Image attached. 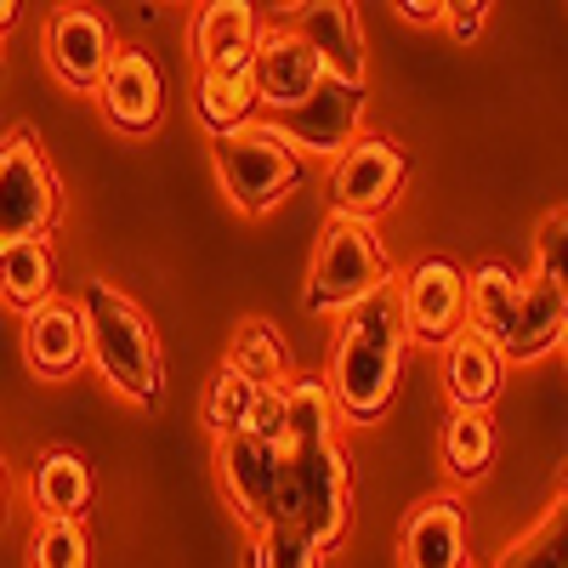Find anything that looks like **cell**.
Listing matches in <instances>:
<instances>
[{
	"mask_svg": "<svg viewBox=\"0 0 568 568\" xmlns=\"http://www.w3.org/2000/svg\"><path fill=\"white\" fill-rule=\"evenodd\" d=\"M562 358H568V329H562Z\"/></svg>",
	"mask_w": 568,
	"mask_h": 568,
	"instance_id": "obj_37",
	"label": "cell"
},
{
	"mask_svg": "<svg viewBox=\"0 0 568 568\" xmlns=\"http://www.w3.org/2000/svg\"><path fill=\"white\" fill-rule=\"evenodd\" d=\"M29 568H91V535H85V524L40 517V529L29 535Z\"/></svg>",
	"mask_w": 568,
	"mask_h": 568,
	"instance_id": "obj_29",
	"label": "cell"
},
{
	"mask_svg": "<svg viewBox=\"0 0 568 568\" xmlns=\"http://www.w3.org/2000/svg\"><path fill=\"white\" fill-rule=\"evenodd\" d=\"M0 524H7V460H0Z\"/></svg>",
	"mask_w": 568,
	"mask_h": 568,
	"instance_id": "obj_36",
	"label": "cell"
},
{
	"mask_svg": "<svg viewBox=\"0 0 568 568\" xmlns=\"http://www.w3.org/2000/svg\"><path fill=\"white\" fill-rule=\"evenodd\" d=\"M0 74H7V58H0Z\"/></svg>",
	"mask_w": 568,
	"mask_h": 568,
	"instance_id": "obj_38",
	"label": "cell"
},
{
	"mask_svg": "<svg viewBox=\"0 0 568 568\" xmlns=\"http://www.w3.org/2000/svg\"><path fill=\"white\" fill-rule=\"evenodd\" d=\"M114 52L120 45H114L103 12H91V7H58L52 23H45V63H52V74L69 91H98Z\"/></svg>",
	"mask_w": 568,
	"mask_h": 568,
	"instance_id": "obj_13",
	"label": "cell"
},
{
	"mask_svg": "<svg viewBox=\"0 0 568 568\" xmlns=\"http://www.w3.org/2000/svg\"><path fill=\"white\" fill-rule=\"evenodd\" d=\"M29 489H34L40 517H63V524H85V506H91V495H98L91 466H85L80 449H45L34 460Z\"/></svg>",
	"mask_w": 568,
	"mask_h": 568,
	"instance_id": "obj_20",
	"label": "cell"
},
{
	"mask_svg": "<svg viewBox=\"0 0 568 568\" xmlns=\"http://www.w3.org/2000/svg\"><path fill=\"white\" fill-rule=\"evenodd\" d=\"M444 460L460 484L484 478L489 460H495V415L489 409H455L449 426H444Z\"/></svg>",
	"mask_w": 568,
	"mask_h": 568,
	"instance_id": "obj_27",
	"label": "cell"
},
{
	"mask_svg": "<svg viewBox=\"0 0 568 568\" xmlns=\"http://www.w3.org/2000/svg\"><path fill=\"white\" fill-rule=\"evenodd\" d=\"M211 149H216V176L227 187L233 211H245V216L284 205L307 176V160L273 131V120H251L245 131L216 136Z\"/></svg>",
	"mask_w": 568,
	"mask_h": 568,
	"instance_id": "obj_4",
	"label": "cell"
},
{
	"mask_svg": "<svg viewBox=\"0 0 568 568\" xmlns=\"http://www.w3.org/2000/svg\"><path fill=\"white\" fill-rule=\"evenodd\" d=\"M245 568H251V562H245Z\"/></svg>",
	"mask_w": 568,
	"mask_h": 568,
	"instance_id": "obj_40",
	"label": "cell"
},
{
	"mask_svg": "<svg viewBox=\"0 0 568 568\" xmlns=\"http://www.w3.org/2000/svg\"><path fill=\"white\" fill-rule=\"evenodd\" d=\"M409 23H438L444 18V7H438V0H404V7H398Z\"/></svg>",
	"mask_w": 568,
	"mask_h": 568,
	"instance_id": "obj_34",
	"label": "cell"
},
{
	"mask_svg": "<svg viewBox=\"0 0 568 568\" xmlns=\"http://www.w3.org/2000/svg\"><path fill=\"white\" fill-rule=\"evenodd\" d=\"M216 478H222L227 506L240 511V524H245L251 535H262V529H273V524H278V478H284V449L256 444V438H245V433L216 438Z\"/></svg>",
	"mask_w": 568,
	"mask_h": 568,
	"instance_id": "obj_8",
	"label": "cell"
},
{
	"mask_svg": "<svg viewBox=\"0 0 568 568\" xmlns=\"http://www.w3.org/2000/svg\"><path fill=\"white\" fill-rule=\"evenodd\" d=\"M240 433L256 438V444L284 449V387H256V398H251V409H245V426H240Z\"/></svg>",
	"mask_w": 568,
	"mask_h": 568,
	"instance_id": "obj_32",
	"label": "cell"
},
{
	"mask_svg": "<svg viewBox=\"0 0 568 568\" xmlns=\"http://www.w3.org/2000/svg\"><path fill=\"white\" fill-rule=\"evenodd\" d=\"M535 273L568 296V211H551L535 233Z\"/></svg>",
	"mask_w": 568,
	"mask_h": 568,
	"instance_id": "obj_31",
	"label": "cell"
},
{
	"mask_svg": "<svg viewBox=\"0 0 568 568\" xmlns=\"http://www.w3.org/2000/svg\"><path fill=\"white\" fill-rule=\"evenodd\" d=\"M375 291H387V245L375 222H347L329 216V227L318 233V256L307 273V313H347L358 302H369Z\"/></svg>",
	"mask_w": 568,
	"mask_h": 568,
	"instance_id": "obj_5",
	"label": "cell"
},
{
	"mask_svg": "<svg viewBox=\"0 0 568 568\" xmlns=\"http://www.w3.org/2000/svg\"><path fill=\"white\" fill-rule=\"evenodd\" d=\"M347 517H353V466H347L342 444L284 449L278 524L302 529L318 551H329L347 535Z\"/></svg>",
	"mask_w": 568,
	"mask_h": 568,
	"instance_id": "obj_3",
	"label": "cell"
},
{
	"mask_svg": "<svg viewBox=\"0 0 568 568\" xmlns=\"http://www.w3.org/2000/svg\"><path fill=\"white\" fill-rule=\"evenodd\" d=\"M227 369H240L256 387H284V375H291V347H284V336L267 318H245L227 342Z\"/></svg>",
	"mask_w": 568,
	"mask_h": 568,
	"instance_id": "obj_25",
	"label": "cell"
},
{
	"mask_svg": "<svg viewBox=\"0 0 568 568\" xmlns=\"http://www.w3.org/2000/svg\"><path fill=\"white\" fill-rule=\"evenodd\" d=\"M63 211V182L29 125L0 136V245L45 240Z\"/></svg>",
	"mask_w": 568,
	"mask_h": 568,
	"instance_id": "obj_6",
	"label": "cell"
},
{
	"mask_svg": "<svg viewBox=\"0 0 568 568\" xmlns=\"http://www.w3.org/2000/svg\"><path fill=\"white\" fill-rule=\"evenodd\" d=\"M409 160L387 136H358L353 149L329 160V211L347 222H375L398 194H404Z\"/></svg>",
	"mask_w": 568,
	"mask_h": 568,
	"instance_id": "obj_7",
	"label": "cell"
},
{
	"mask_svg": "<svg viewBox=\"0 0 568 568\" xmlns=\"http://www.w3.org/2000/svg\"><path fill=\"white\" fill-rule=\"evenodd\" d=\"M562 329H568V296L557 284H546L540 273L524 278V302H517V324L500 347L506 364H535V358H551L562 347Z\"/></svg>",
	"mask_w": 568,
	"mask_h": 568,
	"instance_id": "obj_19",
	"label": "cell"
},
{
	"mask_svg": "<svg viewBox=\"0 0 568 568\" xmlns=\"http://www.w3.org/2000/svg\"><path fill=\"white\" fill-rule=\"evenodd\" d=\"M404 568H466V506L460 495H433L409 511L398 535Z\"/></svg>",
	"mask_w": 568,
	"mask_h": 568,
	"instance_id": "obj_15",
	"label": "cell"
},
{
	"mask_svg": "<svg viewBox=\"0 0 568 568\" xmlns=\"http://www.w3.org/2000/svg\"><path fill=\"white\" fill-rule=\"evenodd\" d=\"M398 313H404V336L420 347H438L466 324V273L444 256H426L398 278Z\"/></svg>",
	"mask_w": 568,
	"mask_h": 568,
	"instance_id": "obj_9",
	"label": "cell"
},
{
	"mask_svg": "<svg viewBox=\"0 0 568 568\" xmlns=\"http://www.w3.org/2000/svg\"><path fill=\"white\" fill-rule=\"evenodd\" d=\"M23 358L45 382H63L85 364V313L74 302H45L23 318Z\"/></svg>",
	"mask_w": 568,
	"mask_h": 568,
	"instance_id": "obj_18",
	"label": "cell"
},
{
	"mask_svg": "<svg viewBox=\"0 0 568 568\" xmlns=\"http://www.w3.org/2000/svg\"><path fill=\"white\" fill-rule=\"evenodd\" d=\"M80 313H85V358L98 364L109 393H120L125 404H154L165 387V358L142 307L125 291H114L109 278H91L80 291Z\"/></svg>",
	"mask_w": 568,
	"mask_h": 568,
	"instance_id": "obj_2",
	"label": "cell"
},
{
	"mask_svg": "<svg viewBox=\"0 0 568 568\" xmlns=\"http://www.w3.org/2000/svg\"><path fill=\"white\" fill-rule=\"evenodd\" d=\"M256 34L262 23H256V7H245V0H211V7L194 12V29H187L200 69L211 74H251Z\"/></svg>",
	"mask_w": 568,
	"mask_h": 568,
	"instance_id": "obj_14",
	"label": "cell"
},
{
	"mask_svg": "<svg viewBox=\"0 0 568 568\" xmlns=\"http://www.w3.org/2000/svg\"><path fill=\"white\" fill-rule=\"evenodd\" d=\"M296 34L313 45V58L324 63V80H342L353 91H364V29H358V7H342V0H318V7L302 12Z\"/></svg>",
	"mask_w": 568,
	"mask_h": 568,
	"instance_id": "obj_16",
	"label": "cell"
},
{
	"mask_svg": "<svg viewBox=\"0 0 568 568\" xmlns=\"http://www.w3.org/2000/svg\"><path fill=\"white\" fill-rule=\"evenodd\" d=\"M466 568H471V562H466Z\"/></svg>",
	"mask_w": 568,
	"mask_h": 568,
	"instance_id": "obj_39",
	"label": "cell"
},
{
	"mask_svg": "<svg viewBox=\"0 0 568 568\" xmlns=\"http://www.w3.org/2000/svg\"><path fill=\"white\" fill-rule=\"evenodd\" d=\"M256 398V382H245L240 369H216L211 382H205V404H200V420H205V433L211 438H233L245 426V409Z\"/></svg>",
	"mask_w": 568,
	"mask_h": 568,
	"instance_id": "obj_28",
	"label": "cell"
},
{
	"mask_svg": "<svg viewBox=\"0 0 568 568\" xmlns=\"http://www.w3.org/2000/svg\"><path fill=\"white\" fill-rule=\"evenodd\" d=\"M495 568H568V484L562 495L546 506V517L529 529V535H517Z\"/></svg>",
	"mask_w": 568,
	"mask_h": 568,
	"instance_id": "obj_26",
	"label": "cell"
},
{
	"mask_svg": "<svg viewBox=\"0 0 568 568\" xmlns=\"http://www.w3.org/2000/svg\"><path fill=\"white\" fill-rule=\"evenodd\" d=\"M444 387L455 409H495L506 387V358L489 336H478L471 324H460L444 342Z\"/></svg>",
	"mask_w": 568,
	"mask_h": 568,
	"instance_id": "obj_17",
	"label": "cell"
},
{
	"mask_svg": "<svg viewBox=\"0 0 568 568\" xmlns=\"http://www.w3.org/2000/svg\"><path fill=\"white\" fill-rule=\"evenodd\" d=\"M52 284H58V256L45 240H18V245H0V302L12 313H34L52 302Z\"/></svg>",
	"mask_w": 568,
	"mask_h": 568,
	"instance_id": "obj_22",
	"label": "cell"
},
{
	"mask_svg": "<svg viewBox=\"0 0 568 568\" xmlns=\"http://www.w3.org/2000/svg\"><path fill=\"white\" fill-rule=\"evenodd\" d=\"M404 358H409V336H404L398 291L387 284L369 302L347 307L336 324V347H329V375H324L329 398H336V415L353 426L382 420L387 404L398 398Z\"/></svg>",
	"mask_w": 568,
	"mask_h": 568,
	"instance_id": "obj_1",
	"label": "cell"
},
{
	"mask_svg": "<svg viewBox=\"0 0 568 568\" xmlns=\"http://www.w3.org/2000/svg\"><path fill=\"white\" fill-rule=\"evenodd\" d=\"M98 109L125 136H149L160 125V114H165V80H160L154 58L142 52V45H120V52H114V63L98 80Z\"/></svg>",
	"mask_w": 568,
	"mask_h": 568,
	"instance_id": "obj_12",
	"label": "cell"
},
{
	"mask_svg": "<svg viewBox=\"0 0 568 568\" xmlns=\"http://www.w3.org/2000/svg\"><path fill=\"white\" fill-rule=\"evenodd\" d=\"M444 23H449L455 40H478L484 23H489V7L484 0H455V7H444Z\"/></svg>",
	"mask_w": 568,
	"mask_h": 568,
	"instance_id": "obj_33",
	"label": "cell"
},
{
	"mask_svg": "<svg viewBox=\"0 0 568 568\" xmlns=\"http://www.w3.org/2000/svg\"><path fill=\"white\" fill-rule=\"evenodd\" d=\"M194 114L211 131V142L227 136V131H245L256 120V85H251V74H211V69H200V80H194Z\"/></svg>",
	"mask_w": 568,
	"mask_h": 568,
	"instance_id": "obj_24",
	"label": "cell"
},
{
	"mask_svg": "<svg viewBox=\"0 0 568 568\" xmlns=\"http://www.w3.org/2000/svg\"><path fill=\"white\" fill-rule=\"evenodd\" d=\"M336 398L318 375H296L284 382V449H313V444H336Z\"/></svg>",
	"mask_w": 568,
	"mask_h": 568,
	"instance_id": "obj_23",
	"label": "cell"
},
{
	"mask_svg": "<svg viewBox=\"0 0 568 568\" xmlns=\"http://www.w3.org/2000/svg\"><path fill=\"white\" fill-rule=\"evenodd\" d=\"M18 12H23V7H18V0H0V34H7V29L18 23Z\"/></svg>",
	"mask_w": 568,
	"mask_h": 568,
	"instance_id": "obj_35",
	"label": "cell"
},
{
	"mask_svg": "<svg viewBox=\"0 0 568 568\" xmlns=\"http://www.w3.org/2000/svg\"><path fill=\"white\" fill-rule=\"evenodd\" d=\"M251 85H256V109L284 114V109H302L324 85V63L296 29H262L251 52Z\"/></svg>",
	"mask_w": 568,
	"mask_h": 568,
	"instance_id": "obj_11",
	"label": "cell"
},
{
	"mask_svg": "<svg viewBox=\"0 0 568 568\" xmlns=\"http://www.w3.org/2000/svg\"><path fill=\"white\" fill-rule=\"evenodd\" d=\"M358 125H364V91H353L342 80H324L302 109H284L273 120V131L291 142L302 160H336L342 149L358 142Z\"/></svg>",
	"mask_w": 568,
	"mask_h": 568,
	"instance_id": "obj_10",
	"label": "cell"
},
{
	"mask_svg": "<svg viewBox=\"0 0 568 568\" xmlns=\"http://www.w3.org/2000/svg\"><path fill=\"white\" fill-rule=\"evenodd\" d=\"M517 302H524V278L500 262H484L466 273V324L489 336L495 347H506L511 324H517Z\"/></svg>",
	"mask_w": 568,
	"mask_h": 568,
	"instance_id": "obj_21",
	"label": "cell"
},
{
	"mask_svg": "<svg viewBox=\"0 0 568 568\" xmlns=\"http://www.w3.org/2000/svg\"><path fill=\"white\" fill-rule=\"evenodd\" d=\"M251 568H324V551L302 535V529H291V524H273V529H262L256 540H251V557H245Z\"/></svg>",
	"mask_w": 568,
	"mask_h": 568,
	"instance_id": "obj_30",
	"label": "cell"
}]
</instances>
